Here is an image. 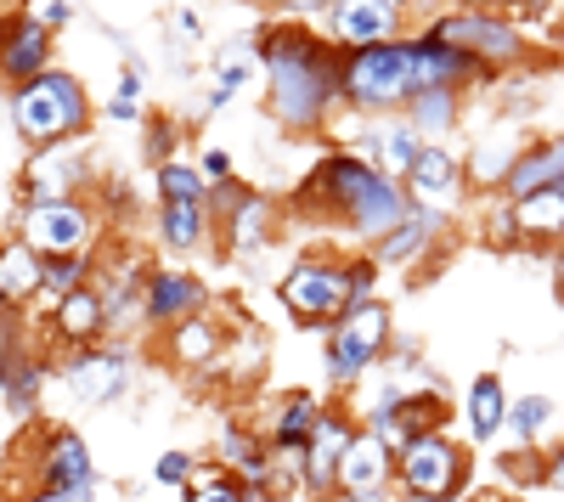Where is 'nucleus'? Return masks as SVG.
I'll list each match as a JSON object with an SVG mask.
<instances>
[{
	"instance_id": "obj_1",
	"label": "nucleus",
	"mask_w": 564,
	"mask_h": 502,
	"mask_svg": "<svg viewBox=\"0 0 564 502\" xmlns=\"http://www.w3.org/2000/svg\"><path fill=\"white\" fill-rule=\"evenodd\" d=\"M254 40H260L265 113L289 135H316L334 124V113L345 108V85H339L345 52L339 45L294 18H271Z\"/></svg>"
},
{
	"instance_id": "obj_2",
	"label": "nucleus",
	"mask_w": 564,
	"mask_h": 502,
	"mask_svg": "<svg viewBox=\"0 0 564 502\" xmlns=\"http://www.w3.org/2000/svg\"><path fill=\"white\" fill-rule=\"evenodd\" d=\"M300 209H322L327 220H339L345 232H356L361 243H384L395 226L406 220V193L401 181H390L384 170H372L361 153L334 148L311 164V175L300 181L294 193Z\"/></svg>"
},
{
	"instance_id": "obj_3",
	"label": "nucleus",
	"mask_w": 564,
	"mask_h": 502,
	"mask_svg": "<svg viewBox=\"0 0 564 502\" xmlns=\"http://www.w3.org/2000/svg\"><path fill=\"white\" fill-rule=\"evenodd\" d=\"M361 299H379V265H372V254H356V260L305 254L276 277V305L300 328H316V334H334L339 316Z\"/></svg>"
},
{
	"instance_id": "obj_4",
	"label": "nucleus",
	"mask_w": 564,
	"mask_h": 502,
	"mask_svg": "<svg viewBox=\"0 0 564 502\" xmlns=\"http://www.w3.org/2000/svg\"><path fill=\"white\" fill-rule=\"evenodd\" d=\"M12 124L34 153L68 148L74 135L90 130V97L68 68H52V74H40V79L12 90Z\"/></svg>"
},
{
	"instance_id": "obj_5",
	"label": "nucleus",
	"mask_w": 564,
	"mask_h": 502,
	"mask_svg": "<svg viewBox=\"0 0 564 502\" xmlns=\"http://www.w3.org/2000/svg\"><path fill=\"white\" fill-rule=\"evenodd\" d=\"M345 85V113L356 119H395L417 97V68H412V45H367V52H345L339 63Z\"/></svg>"
},
{
	"instance_id": "obj_6",
	"label": "nucleus",
	"mask_w": 564,
	"mask_h": 502,
	"mask_svg": "<svg viewBox=\"0 0 564 502\" xmlns=\"http://www.w3.org/2000/svg\"><path fill=\"white\" fill-rule=\"evenodd\" d=\"M468 446L452 429H423L406 435L395 451V491L401 502H463L468 496Z\"/></svg>"
},
{
	"instance_id": "obj_7",
	"label": "nucleus",
	"mask_w": 564,
	"mask_h": 502,
	"mask_svg": "<svg viewBox=\"0 0 564 502\" xmlns=\"http://www.w3.org/2000/svg\"><path fill=\"white\" fill-rule=\"evenodd\" d=\"M395 345V316L384 299H361L339 316V328L327 334V356H322V373L334 390H356L367 373H379L390 361Z\"/></svg>"
},
{
	"instance_id": "obj_8",
	"label": "nucleus",
	"mask_w": 564,
	"mask_h": 502,
	"mask_svg": "<svg viewBox=\"0 0 564 502\" xmlns=\"http://www.w3.org/2000/svg\"><path fill=\"white\" fill-rule=\"evenodd\" d=\"M441 45H452V52H463V57H475L480 68H491V74H502V68H513V63H525V29L513 23V12H497V7H457V12H441V18H430L423 23Z\"/></svg>"
},
{
	"instance_id": "obj_9",
	"label": "nucleus",
	"mask_w": 564,
	"mask_h": 502,
	"mask_svg": "<svg viewBox=\"0 0 564 502\" xmlns=\"http://www.w3.org/2000/svg\"><path fill=\"white\" fill-rule=\"evenodd\" d=\"M316 18L327 23V40L339 52H367V45L406 40L412 7H401V0H322Z\"/></svg>"
},
{
	"instance_id": "obj_10",
	"label": "nucleus",
	"mask_w": 564,
	"mask_h": 502,
	"mask_svg": "<svg viewBox=\"0 0 564 502\" xmlns=\"http://www.w3.org/2000/svg\"><path fill=\"white\" fill-rule=\"evenodd\" d=\"M97 238V215L79 198H57V204H29L23 215V243L40 254V260H74L90 249Z\"/></svg>"
},
{
	"instance_id": "obj_11",
	"label": "nucleus",
	"mask_w": 564,
	"mask_h": 502,
	"mask_svg": "<svg viewBox=\"0 0 564 502\" xmlns=\"http://www.w3.org/2000/svg\"><path fill=\"white\" fill-rule=\"evenodd\" d=\"M356 435H361V424H356L350 406H327L322 424H316V435H311V446H305V458H300V491H311V496H339V469H345V458H350Z\"/></svg>"
},
{
	"instance_id": "obj_12",
	"label": "nucleus",
	"mask_w": 564,
	"mask_h": 502,
	"mask_svg": "<svg viewBox=\"0 0 564 502\" xmlns=\"http://www.w3.org/2000/svg\"><path fill=\"white\" fill-rule=\"evenodd\" d=\"M401 193H406V204H412V209L452 215V209L468 198V170H463V159H457V153H446L441 142H430V148L417 153V164L406 170Z\"/></svg>"
},
{
	"instance_id": "obj_13",
	"label": "nucleus",
	"mask_w": 564,
	"mask_h": 502,
	"mask_svg": "<svg viewBox=\"0 0 564 502\" xmlns=\"http://www.w3.org/2000/svg\"><path fill=\"white\" fill-rule=\"evenodd\" d=\"M193 316H209V283L198 271H153L141 283V323L148 328H181Z\"/></svg>"
},
{
	"instance_id": "obj_14",
	"label": "nucleus",
	"mask_w": 564,
	"mask_h": 502,
	"mask_svg": "<svg viewBox=\"0 0 564 502\" xmlns=\"http://www.w3.org/2000/svg\"><path fill=\"white\" fill-rule=\"evenodd\" d=\"M63 384L79 406H108L130 384V350L124 345H90L63 361Z\"/></svg>"
},
{
	"instance_id": "obj_15",
	"label": "nucleus",
	"mask_w": 564,
	"mask_h": 502,
	"mask_svg": "<svg viewBox=\"0 0 564 502\" xmlns=\"http://www.w3.org/2000/svg\"><path fill=\"white\" fill-rule=\"evenodd\" d=\"M406 45H412L417 90H452V97H468L475 85H491V79H497V74H491V68H480L475 57H463V52H452V45H441L430 29L406 34Z\"/></svg>"
},
{
	"instance_id": "obj_16",
	"label": "nucleus",
	"mask_w": 564,
	"mask_h": 502,
	"mask_svg": "<svg viewBox=\"0 0 564 502\" xmlns=\"http://www.w3.org/2000/svg\"><path fill=\"white\" fill-rule=\"evenodd\" d=\"M339 502H401V491H395V446H384L379 435L361 429L345 469H339Z\"/></svg>"
},
{
	"instance_id": "obj_17",
	"label": "nucleus",
	"mask_w": 564,
	"mask_h": 502,
	"mask_svg": "<svg viewBox=\"0 0 564 502\" xmlns=\"http://www.w3.org/2000/svg\"><path fill=\"white\" fill-rule=\"evenodd\" d=\"M322 413H327V401H322L316 390H289V395H276L271 424H265L271 458H276V463H300L305 446H311V435H316V424H322Z\"/></svg>"
},
{
	"instance_id": "obj_18",
	"label": "nucleus",
	"mask_w": 564,
	"mask_h": 502,
	"mask_svg": "<svg viewBox=\"0 0 564 502\" xmlns=\"http://www.w3.org/2000/svg\"><path fill=\"white\" fill-rule=\"evenodd\" d=\"M40 491H68L90 496L97 491V469H90V446L79 429H52L40 446Z\"/></svg>"
},
{
	"instance_id": "obj_19",
	"label": "nucleus",
	"mask_w": 564,
	"mask_h": 502,
	"mask_svg": "<svg viewBox=\"0 0 564 502\" xmlns=\"http://www.w3.org/2000/svg\"><path fill=\"white\" fill-rule=\"evenodd\" d=\"M430 148L423 135L406 124V113H395V119H367V130L350 142V153H361L372 170H384L390 181H406V170L417 164V153Z\"/></svg>"
},
{
	"instance_id": "obj_20",
	"label": "nucleus",
	"mask_w": 564,
	"mask_h": 502,
	"mask_svg": "<svg viewBox=\"0 0 564 502\" xmlns=\"http://www.w3.org/2000/svg\"><path fill=\"white\" fill-rule=\"evenodd\" d=\"M0 74L12 85H29L40 74H52V34L29 23V12L0 18Z\"/></svg>"
},
{
	"instance_id": "obj_21",
	"label": "nucleus",
	"mask_w": 564,
	"mask_h": 502,
	"mask_svg": "<svg viewBox=\"0 0 564 502\" xmlns=\"http://www.w3.org/2000/svg\"><path fill=\"white\" fill-rule=\"evenodd\" d=\"M452 232V215H430V209H406V220L384 243H372V265H430V249Z\"/></svg>"
},
{
	"instance_id": "obj_22",
	"label": "nucleus",
	"mask_w": 564,
	"mask_h": 502,
	"mask_svg": "<svg viewBox=\"0 0 564 502\" xmlns=\"http://www.w3.org/2000/svg\"><path fill=\"white\" fill-rule=\"evenodd\" d=\"M558 181H564V135H531L520 164H513L508 181H502V198L508 204H525L536 193H553Z\"/></svg>"
},
{
	"instance_id": "obj_23",
	"label": "nucleus",
	"mask_w": 564,
	"mask_h": 502,
	"mask_svg": "<svg viewBox=\"0 0 564 502\" xmlns=\"http://www.w3.org/2000/svg\"><path fill=\"white\" fill-rule=\"evenodd\" d=\"M508 406H513V395H508L502 373H475V384L463 390V406H457L463 435L475 440V446H491L508 429Z\"/></svg>"
},
{
	"instance_id": "obj_24",
	"label": "nucleus",
	"mask_w": 564,
	"mask_h": 502,
	"mask_svg": "<svg viewBox=\"0 0 564 502\" xmlns=\"http://www.w3.org/2000/svg\"><path fill=\"white\" fill-rule=\"evenodd\" d=\"M254 79H260V40H254V34L226 40V45H220V63H215V85L204 90V113L215 119L220 108H231Z\"/></svg>"
},
{
	"instance_id": "obj_25",
	"label": "nucleus",
	"mask_w": 564,
	"mask_h": 502,
	"mask_svg": "<svg viewBox=\"0 0 564 502\" xmlns=\"http://www.w3.org/2000/svg\"><path fill=\"white\" fill-rule=\"evenodd\" d=\"M215 469H226V474H238L249 491H260V502H265V485H271V474H276V458H271V446H265V435H254V429H243V424H226V435H220V463Z\"/></svg>"
},
{
	"instance_id": "obj_26",
	"label": "nucleus",
	"mask_w": 564,
	"mask_h": 502,
	"mask_svg": "<svg viewBox=\"0 0 564 502\" xmlns=\"http://www.w3.org/2000/svg\"><path fill=\"white\" fill-rule=\"evenodd\" d=\"M215 238L226 243V254H260V249L276 238V204H271L265 193L249 187V198L215 226Z\"/></svg>"
},
{
	"instance_id": "obj_27",
	"label": "nucleus",
	"mask_w": 564,
	"mask_h": 502,
	"mask_svg": "<svg viewBox=\"0 0 564 502\" xmlns=\"http://www.w3.org/2000/svg\"><path fill=\"white\" fill-rule=\"evenodd\" d=\"M525 142H531V135H520V130H513V124H502V130H491L486 135V142L475 148V153H468V187H480V193H502V181H508V170L513 164H520V153H525Z\"/></svg>"
},
{
	"instance_id": "obj_28",
	"label": "nucleus",
	"mask_w": 564,
	"mask_h": 502,
	"mask_svg": "<svg viewBox=\"0 0 564 502\" xmlns=\"http://www.w3.org/2000/svg\"><path fill=\"white\" fill-rule=\"evenodd\" d=\"M159 243L170 254H198L215 243L209 204H159Z\"/></svg>"
},
{
	"instance_id": "obj_29",
	"label": "nucleus",
	"mask_w": 564,
	"mask_h": 502,
	"mask_svg": "<svg viewBox=\"0 0 564 502\" xmlns=\"http://www.w3.org/2000/svg\"><path fill=\"white\" fill-rule=\"evenodd\" d=\"M102 328H108L102 288H79V294H68V299L52 305V334L68 339V345H79V350H90V339H97Z\"/></svg>"
},
{
	"instance_id": "obj_30",
	"label": "nucleus",
	"mask_w": 564,
	"mask_h": 502,
	"mask_svg": "<svg viewBox=\"0 0 564 502\" xmlns=\"http://www.w3.org/2000/svg\"><path fill=\"white\" fill-rule=\"evenodd\" d=\"M79 175H85V164L68 159L63 148H52V153H40V159L29 164V175H23L18 193H23L29 204H57V198H74Z\"/></svg>"
},
{
	"instance_id": "obj_31",
	"label": "nucleus",
	"mask_w": 564,
	"mask_h": 502,
	"mask_svg": "<svg viewBox=\"0 0 564 502\" xmlns=\"http://www.w3.org/2000/svg\"><path fill=\"white\" fill-rule=\"evenodd\" d=\"M40 379H45L40 356L23 350L12 339V328H7V334H0V390H7V401L18 406V413H29V406L40 401Z\"/></svg>"
},
{
	"instance_id": "obj_32",
	"label": "nucleus",
	"mask_w": 564,
	"mask_h": 502,
	"mask_svg": "<svg viewBox=\"0 0 564 502\" xmlns=\"http://www.w3.org/2000/svg\"><path fill=\"white\" fill-rule=\"evenodd\" d=\"M513 226H520V243H542L558 249L564 243V193H536L525 204H513Z\"/></svg>"
},
{
	"instance_id": "obj_33",
	"label": "nucleus",
	"mask_w": 564,
	"mask_h": 502,
	"mask_svg": "<svg viewBox=\"0 0 564 502\" xmlns=\"http://www.w3.org/2000/svg\"><path fill=\"white\" fill-rule=\"evenodd\" d=\"M40 271H45V260L29 243H7V249H0V305H7V310L29 305L40 294Z\"/></svg>"
},
{
	"instance_id": "obj_34",
	"label": "nucleus",
	"mask_w": 564,
	"mask_h": 502,
	"mask_svg": "<svg viewBox=\"0 0 564 502\" xmlns=\"http://www.w3.org/2000/svg\"><path fill=\"white\" fill-rule=\"evenodd\" d=\"M457 119H463V97H452V90H417L406 102V124L423 142H441L446 130H457Z\"/></svg>"
},
{
	"instance_id": "obj_35",
	"label": "nucleus",
	"mask_w": 564,
	"mask_h": 502,
	"mask_svg": "<svg viewBox=\"0 0 564 502\" xmlns=\"http://www.w3.org/2000/svg\"><path fill=\"white\" fill-rule=\"evenodd\" d=\"M170 356L181 361V368H209V361L220 356V328L209 323V316H193V323L170 328Z\"/></svg>"
},
{
	"instance_id": "obj_36",
	"label": "nucleus",
	"mask_w": 564,
	"mask_h": 502,
	"mask_svg": "<svg viewBox=\"0 0 564 502\" xmlns=\"http://www.w3.org/2000/svg\"><path fill=\"white\" fill-rule=\"evenodd\" d=\"M553 418H558V406L547 395H520V401L508 406V429L502 435H513V446H542V435L553 429Z\"/></svg>"
},
{
	"instance_id": "obj_37",
	"label": "nucleus",
	"mask_w": 564,
	"mask_h": 502,
	"mask_svg": "<svg viewBox=\"0 0 564 502\" xmlns=\"http://www.w3.org/2000/svg\"><path fill=\"white\" fill-rule=\"evenodd\" d=\"M153 181H159V204H209V181H204V170H198V164H186V159L153 170Z\"/></svg>"
},
{
	"instance_id": "obj_38",
	"label": "nucleus",
	"mask_w": 564,
	"mask_h": 502,
	"mask_svg": "<svg viewBox=\"0 0 564 502\" xmlns=\"http://www.w3.org/2000/svg\"><path fill=\"white\" fill-rule=\"evenodd\" d=\"M181 502H260V491H249L238 474H226V469H198V480L181 491Z\"/></svg>"
},
{
	"instance_id": "obj_39",
	"label": "nucleus",
	"mask_w": 564,
	"mask_h": 502,
	"mask_svg": "<svg viewBox=\"0 0 564 502\" xmlns=\"http://www.w3.org/2000/svg\"><path fill=\"white\" fill-rule=\"evenodd\" d=\"M79 288H90V260H85V254H74V260H45L40 294H52V305L68 299V294H79Z\"/></svg>"
},
{
	"instance_id": "obj_40",
	"label": "nucleus",
	"mask_w": 564,
	"mask_h": 502,
	"mask_svg": "<svg viewBox=\"0 0 564 502\" xmlns=\"http://www.w3.org/2000/svg\"><path fill=\"white\" fill-rule=\"evenodd\" d=\"M480 238H486L491 249H520V226H513V204H508L502 193H497V198H486Z\"/></svg>"
},
{
	"instance_id": "obj_41",
	"label": "nucleus",
	"mask_w": 564,
	"mask_h": 502,
	"mask_svg": "<svg viewBox=\"0 0 564 502\" xmlns=\"http://www.w3.org/2000/svg\"><path fill=\"white\" fill-rule=\"evenodd\" d=\"M153 480L170 485V491H186L198 480V458H193V451H164V458L153 463Z\"/></svg>"
},
{
	"instance_id": "obj_42",
	"label": "nucleus",
	"mask_w": 564,
	"mask_h": 502,
	"mask_svg": "<svg viewBox=\"0 0 564 502\" xmlns=\"http://www.w3.org/2000/svg\"><path fill=\"white\" fill-rule=\"evenodd\" d=\"M148 164H153V170L175 164V124H164V119H159V124L148 130Z\"/></svg>"
},
{
	"instance_id": "obj_43",
	"label": "nucleus",
	"mask_w": 564,
	"mask_h": 502,
	"mask_svg": "<svg viewBox=\"0 0 564 502\" xmlns=\"http://www.w3.org/2000/svg\"><path fill=\"white\" fill-rule=\"evenodd\" d=\"M198 170H204L209 187H226V181H238V175H231V153H226V148H204Z\"/></svg>"
},
{
	"instance_id": "obj_44",
	"label": "nucleus",
	"mask_w": 564,
	"mask_h": 502,
	"mask_svg": "<svg viewBox=\"0 0 564 502\" xmlns=\"http://www.w3.org/2000/svg\"><path fill=\"white\" fill-rule=\"evenodd\" d=\"M79 12L74 7H29V23H40L45 34H52V29H63V23H74Z\"/></svg>"
},
{
	"instance_id": "obj_45",
	"label": "nucleus",
	"mask_w": 564,
	"mask_h": 502,
	"mask_svg": "<svg viewBox=\"0 0 564 502\" xmlns=\"http://www.w3.org/2000/svg\"><path fill=\"white\" fill-rule=\"evenodd\" d=\"M547 491H564V440L547 446Z\"/></svg>"
},
{
	"instance_id": "obj_46",
	"label": "nucleus",
	"mask_w": 564,
	"mask_h": 502,
	"mask_svg": "<svg viewBox=\"0 0 564 502\" xmlns=\"http://www.w3.org/2000/svg\"><path fill=\"white\" fill-rule=\"evenodd\" d=\"M547 265H553V294H558V305H564V243L553 249V260H547Z\"/></svg>"
},
{
	"instance_id": "obj_47",
	"label": "nucleus",
	"mask_w": 564,
	"mask_h": 502,
	"mask_svg": "<svg viewBox=\"0 0 564 502\" xmlns=\"http://www.w3.org/2000/svg\"><path fill=\"white\" fill-rule=\"evenodd\" d=\"M108 113H113L119 124H135V119H141V108H135V102H119V97H113V108H108Z\"/></svg>"
},
{
	"instance_id": "obj_48",
	"label": "nucleus",
	"mask_w": 564,
	"mask_h": 502,
	"mask_svg": "<svg viewBox=\"0 0 564 502\" xmlns=\"http://www.w3.org/2000/svg\"><path fill=\"white\" fill-rule=\"evenodd\" d=\"M463 502H520V496H508V491H475V496H463Z\"/></svg>"
},
{
	"instance_id": "obj_49",
	"label": "nucleus",
	"mask_w": 564,
	"mask_h": 502,
	"mask_svg": "<svg viewBox=\"0 0 564 502\" xmlns=\"http://www.w3.org/2000/svg\"><path fill=\"white\" fill-rule=\"evenodd\" d=\"M558 193H564V181H558Z\"/></svg>"
}]
</instances>
